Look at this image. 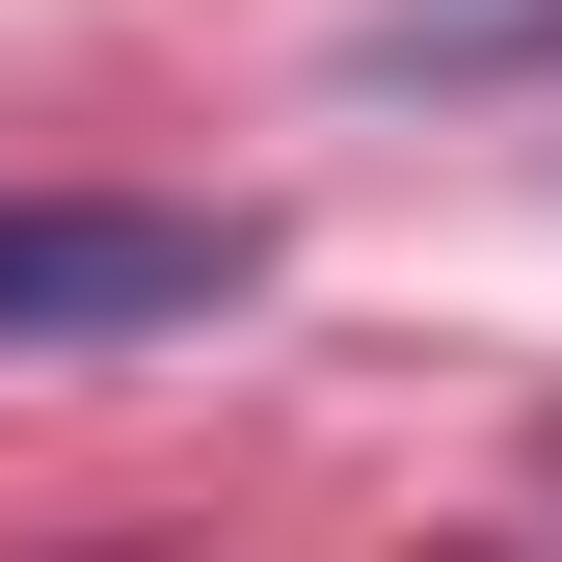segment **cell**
I'll list each match as a JSON object with an SVG mask.
<instances>
[{"mask_svg":"<svg viewBox=\"0 0 562 562\" xmlns=\"http://www.w3.org/2000/svg\"><path fill=\"white\" fill-rule=\"evenodd\" d=\"M268 241L241 215H81V188H0V348H188L241 322Z\"/></svg>","mask_w":562,"mask_h":562,"instance_id":"cell-1","label":"cell"},{"mask_svg":"<svg viewBox=\"0 0 562 562\" xmlns=\"http://www.w3.org/2000/svg\"><path fill=\"white\" fill-rule=\"evenodd\" d=\"M536 509H562V429H536Z\"/></svg>","mask_w":562,"mask_h":562,"instance_id":"cell-2","label":"cell"}]
</instances>
